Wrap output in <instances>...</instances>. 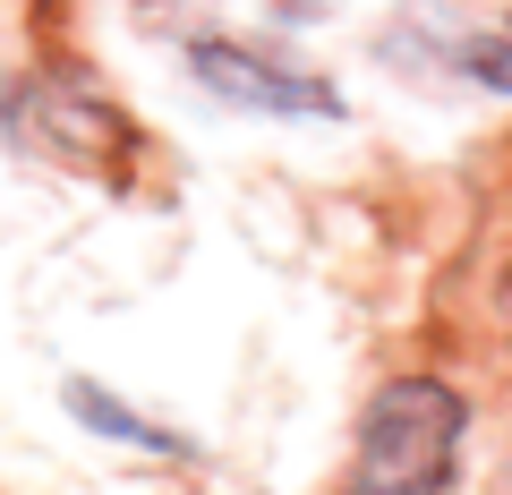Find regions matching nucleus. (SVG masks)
I'll list each match as a JSON object with an SVG mask.
<instances>
[{"mask_svg": "<svg viewBox=\"0 0 512 495\" xmlns=\"http://www.w3.org/2000/svg\"><path fill=\"white\" fill-rule=\"evenodd\" d=\"M470 77H478V86H495V94H512V26L470 52Z\"/></svg>", "mask_w": 512, "mask_h": 495, "instance_id": "3", "label": "nucleus"}, {"mask_svg": "<svg viewBox=\"0 0 512 495\" xmlns=\"http://www.w3.org/2000/svg\"><path fill=\"white\" fill-rule=\"evenodd\" d=\"M453 453H461V393L436 376H393L359 419L342 495H453Z\"/></svg>", "mask_w": 512, "mask_h": 495, "instance_id": "1", "label": "nucleus"}, {"mask_svg": "<svg viewBox=\"0 0 512 495\" xmlns=\"http://www.w3.org/2000/svg\"><path fill=\"white\" fill-rule=\"evenodd\" d=\"M188 69H197V86H214L222 103H239V111H274V120L308 111V120H342V94H333L325 77L274 69V60L248 52V43H197V52H188Z\"/></svg>", "mask_w": 512, "mask_h": 495, "instance_id": "2", "label": "nucleus"}]
</instances>
